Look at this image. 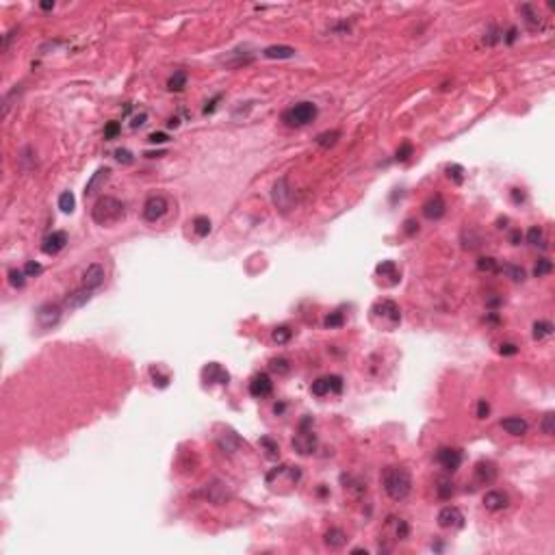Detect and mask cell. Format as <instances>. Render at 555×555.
I'll list each match as a JSON object with an SVG mask.
<instances>
[{"label": "cell", "instance_id": "1", "mask_svg": "<svg viewBox=\"0 0 555 555\" xmlns=\"http://www.w3.org/2000/svg\"><path fill=\"white\" fill-rule=\"evenodd\" d=\"M382 486L393 501H404L412 493V477L404 467H386L382 471Z\"/></svg>", "mask_w": 555, "mask_h": 555}, {"label": "cell", "instance_id": "2", "mask_svg": "<svg viewBox=\"0 0 555 555\" xmlns=\"http://www.w3.org/2000/svg\"><path fill=\"white\" fill-rule=\"evenodd\" d=\"M126 215L124 202L113 195H102L96 199V204L92 208V219L98 226H113L117 221H122Z\"/></svg>", "mask_w": 555, "mask_h": 555}, {"label": "cell", "instance_id": "3", "mask_svg": "<svg viewBox=\"0 0 555 555\" xmlns=\"http://www.w3.org/2000/svg\"><path fill=\"white\" fill-rule=\"evenodd\" d=\"M371 321L375 323L380 330L390 332L402 323V310H399V306L393 299H380V302L371 306Z\"/></svg>", "mask_w": 555, "mask_h": 555}, {"label": "cell", "instance_id": "4", "mask_svg": "<svg viewBox=\"0 0 555 555\" xmlns=\"http://www.w3.org/2000/svg\"><path fill=\"white\" fill-rule=\"evenodd\" d=\"M317 445H319V440H317V434L313 432V416H306V418H302L299 432L293 438V449L299 456H310V453H315Z\"/></svg>", "mask_w": 555, "mask_h": 555}, {"label": "cell", "instance_id": "5", "mask_svg": "<svg viewBox=\"0 0 555 555\" xmlns=\"http://www.w3.org/2000/svg\"><path fill=\"white\" fill-rule=\"evenodd\" d=\"M315 117H317V106L313 102H299L282 113V122L291 126V128H302V126L310 124Z\"/></svg>", "mask_w": 555, "mask_h": 555}, {"label": "cell", "instance_id": "6", "mask_svg": "<svg viewBox=\"0 0 555 555\" xmlns=\"http://www.w3.org/2000/svg\"><path fill=\"white\" fill-rule=\"evenodd\" d=\"M271 199H274V206L278 208V211H282V213L291 211L293 199H295V193H293V187H291L286 176L278 178L276 183H274V189H271Z\"/></svg>", "mask_w": 555, "mask_h": 555}, {"label": "cell", "instance_id": "7", "mask_svg": "<svg viewBox=\"0 0 555 555\" xmlns=\"http://www.w3.org/2000/svg\"><path fill=\"white\" fill-rule=\"evenodd\" d=\"M265 479L269 486H278V484L297 486V481L302 479V471H299V467H286V464H282V467L271 469Z\"/></svg>", "mask_w": 555, "mask_h": 555}, {"label": "cell", "instance_id": "8", "mask_svg": "<svg viewBox=\"0 0 555 555\" xmlns=\"http://www.w3.org/2000/svg\"><path fill=\"white\" fill-rule=\"evenodd\" d=\"M167 211H169V202H167L165 195H150L148 199H145L141 213H143L145 221L157 224L159 219H163V217L167 215Z\"/></svg>", "mask_w": 555, "mask_h": 555}, {"label": "cell", "instance_id": "9", "mask_svg": "<svg viewBox=\"0 0 555 555\" xmlns=\"http://www.w3.org/2000/svg\"><path fill=\"white\" fill-rule=\"evenodd\" d=\"M65 308L59 306V304H54V302H46V304H41L37 308V323L41 330H50V327H54L59 321H61V315Z\"/></svg>", "mask_w": 555, "mask_h": 555}, {"label": "cell", "instance_id": "10", "mask_svg": "<svg viewBox=\"0 0 555 555\" xmlns=\"http://www.w3.org/2000/svg\"><path fill=\"white\" fill-rule=\"evenodd\" d=\"M199 495H202L208 503L221 505V503H226L230 499V490H228V486H226L224 481L213 479V481H208V484L202 488V493H199Z\"/></svg>", "mask_w": 555, "mask_h": 555}, {"label": "cell", "instance_id": "11", "mask_svg": "<svg viewBox=\"0 0 555 555\" xmlns=\"http://www.w3.org/2000/svg\"><path fill=\"white\" fill-rule=\"evenodd\" d=\"M436 462L440 464L442 471L447 473H456L462 464V451L460 449H453V447H440L436 451Z\"/></svg>", "mask_w": 555, "mask_h": 555}, {"label": "cell", "instance_id": "12", "mask_svg": "<svg viewBox=\"0 0 555 555\" xmlns=\"http://www.w3.org/2000/svg\"><path fill=\"white\" fill-rule=\"evenodd\" d=\"M436 521H438V527H442V529H462L464 527V514L456 505H447L438 512V518H436Z\"/></svg>", "mask_w": 555, "mask_h": 555}, {"label": "cell", "instance_id": "13", "mask_svg": "<svg viewBox=\"0 0 555 555\" xmlns=\"http://www.w3.org/2000/svg\"><path fill=\"white\" fill-rule=\"evenodd\" d=\"M92 295H94V291L92 288H87V286H80V288H76V291H72V293H68L65 295V299H63V308H65V310H78V308H83L89 299H92Z\"/></svg>", "mask_w": 555, "mask_h": 555}, {"label": "cell", "instance_id": "14", "mask_svg": "<svg viewBox=\"0 0 555 555\" xmlns=\"http://www.w3.org/2000/svg\"><path fill=\"white\" fill-rule=\"evenodd\" d=\"M271 390H274V382H271L267 373H256V375L250 380V395L252 397L265 399L271 395Z\"/></svg>", "mask_w": 555, "mask_h": 555}, {"label": "cell", "instance_id": "15", "mask_svg": "<svg viewBox=\"0 0 555 555\" xmlns=\"http://www.w3.org/2000/svg\"><path fill=\"white\" fill-rule=\"evenodd\" d=\"M202 380L206 382V384H228L230 373L226 371L219 362H208V365L202 369Z\"/></svg>", "mask_w": 555, "mask_h": 555}, {"label": "cell", "instance_id": "16", "mask_svg": "<svg viewBox=\"0 0 555 555\" xmlns=\"http://www.w3.org/2000/svg\"><path fill=\"white\" fill-rule=\"evenodd\" d=\"M65 245H68V234L63 232V230H54L52 234H48L46 239H43L41 252L48 254V256H54V254H59L63 248H65Z\"/></svg>", "mask_w": 555, "mask_h": 555}, {"label": "cell", "instance_id": "17", "mask_svg": "<svg viewBox=\"0 0 555 555\" xmlns=\"http://www.w3.org/2000/svg\"><path fill=\"white\" fill-rule=\"evenodd\" d=\"M481 501H484V507L488 512H501V509H505L509 505V497L503 490H488Z\"/></svg>", "mask_w": 555, "mask_h": 555}, {"label": "cell", "instance_id": "18", "mask_svg": "<svg viewBox=\"0 0 555 555\" xmlns=\"http://www.w3.org/2000/svg\"><path fill=\"white\" fill-rule=\"evenodd\" d=\"M499 475V471H497V464L495 462H490V460H479L475 464V479L479 481V484H493V481L497 479Z\"/></svg>", "mask_w": 555, "mask_h": 555}, {"label": "cell", "instance_id": "19", "mask_svg": "<svg viewBox=\"0 0 555 555\" xmlns=\"http://www.w3.org/2000/svg\"><path fill=\"white\" fill-rule=\"evenodd\" d=\"M108 178H111V167H98L96 174L89 178V183L85 185V197H92L94 193H98V191L106 185Z\"/></svg>", "mask_w": 555, "mask_h": 555}, {"label": "cell", "instance_id": "20", "mask_svg": "<svg viewBox=\"0 0 555 555\" xmlns=\"http://www.w3.org/2000/svg\"><path fill=\"white\" fill-rule=\"evenodd\" d=\"M102 282H104V267L100 265V262H92L83 274V286L96 291Z\"/></svg>", "mask_w": 555, "mask_h": 555}, {"label": "cell", "instance_id": "21", "mask_svg": "<svg viewBox=\"0 0 555 555\" xmlns=\"http://www.w3.org/2000/svg\"><path fill=\"white\" fill-rule=\"evenodd\" d=\"M445 211H447V204H445V199L440 195H432L423 204V215H425V219H430V221L440 219V217L445 215Z\"/></svg>", "mask_w": 555, "mask_h": 555}, {"label": "cell", "instance_id": "22", "mask_svg": "<svg viewBox=\"0 0 555 555\" xmlns=\"http://www.w3.org/2000/svg\"><path fill=\"white\" fill-rule=\"evenodd\" d=\"M323 542H325L327 549L339 551V549L345 547V542H347V534H345L343 529H339V527H330V529L323 534Z\"/></svg>", "mask_w": 555, "mask_h": 555}, {"label": "cell", "instance_id": "23", "mask_svg": "<svg viewBox=\"0 0 555 555\" xmlns=\"http://www.w3.org/2000/svg\"><path fill=\"white\" fill-rule=\"evenodd\" d=\"M384 531H393V538L395 540H406L408 534H410V527L404 518H395V516H388L386 518V525H384Z\"/></svg>", "mask_w": 555, "mask_h": 555}, {"label": "cell", "instance_id": "24", "mask_svg": "<svg viewBox=\"0 0 555 555\" xmlns=\"http://www.w3.org/2000/svg\"><path fill=\"white\" fill-rule=\"evenodd\" d=\"M217 445H219L221 451H226V453H234V451H239V447L243 445V440H241L232 430H226L224 434H217Z\"/></svg>", "mask_w": 555, "mask_h": 555}, {"label": "cell", "instance_id": "25", "mask_svg": "<svg viewBox=\"0 0 555 555\" xmlns=\"http://www.w3.org/2000/svg\"><path fill=\"white\" fill-rule=\"evenodd\" d=\"M501 427L512 436H525L529 425H527V421L521 416H505V418H501Z\"/></svg>", "mask_w": 555, "mask_h": 555}, {"label": "cell", "instance_id": "26", "mask_svg": "<svg viewBox=\"0 0 555 555\" xmlns=\"http://www.w3.org/2000/svg\"><path fill=\"white\" fill-rule=\"evenodd\" d=\"M375 274L380 278H388V284H397L399 282V269L393 260H382L375 267Z\"/></svg>", "mask_w": 555, "mask_h": 555}, {"label": "cell", "instance_id": "27", "mask_svg": "<svg viewBox=\"0 0 555 555\" xmlns=\"http://www.w3.org/2000/svg\"><path fill=\"white\" fill-rule=\"evenodd\" d=\"M518 11H521L523 15H525V24L529 26L531 31H538V29H542V17H540V13L536 11V7L534 5H521L518 7Z\"/></svg>", "mask_w": 555, "mask_h": 555}, {"label": "cell", "instance_id": "28", "mask_svg": "<svg viewBox=\"0 0 555 555\" xmlns=\"http://www.w3.org/2000/svg\"><path fill=\"white\" fill-rule=\"evenodd\" d=\"M497 274H503L505 278L514 280V282H523L525 280V269L518 267V265H512V262H503V265H499Z\"/></svg>", "mask_w": 555, "mask_h": 555}, {"label": "cell", "instance_id": "29", "mask_svg": "<svg viewBox=\"0 0 555 555\" xmlns=\"http://www.w3.org/2000/svg\"><path fill=\"white\" fill-rule=\"evenodd\" d=\"M262 54H265L267 59H291V57H295V48H291V46H267L265 50H262Z\"/></svg>", "mask_w": 555, "mask_h": 555}, {"label": "cell", "instance_id": "30", "mask_svg": "<svg viewBox=\"0 0 555 555\" xmlns=\"http://www.w3.org/2000/svg\"><path fill=\"white\" fill-rule=\"evenodd\" d=\"M191 226H193V232H195L197 236H208V234H211V230H213V224H211V219H208L206 215H197V217H193Z\"/></svg>", "mask_w": 555, "mask_h": 555}, {"label": "cell", "instance_id": "31", "mask_svg": "<svg viewBox=\"0 0 555 555\" xmlns=\"http://www.w3.org/2000/svg\"><path fill=\"white\" fill-rule=\"evenodd\" d=\"M187 87V72H174L167 80V89L169 92H183Z\"/></svg>", "mask_w": 555, "mask_h": 555}, {"label": "cell", "instance_id": "32", "mask_svg": "<svg viewBox=\"0 0 555 555\" xmlns=\"http://www.w3.org/2000/svg\"><path fill=\"white\" fill-rule=\"evenodd\" d=\"M551 334H553V323L551 321L540 319V321L534 323V339L536 341H542V339H547V336H551Z\"/></svg>", "mask_w": 555, "mask_h": 555}, {"label": "cell", "instance_id": "33", "mask_svg": "<svg viewBox=\"0 0 555 555\" xmlns=\"http://www.w3.org/2000/svg\"><path fill=\"white\" fill-rule=\"evenodd\" d=\"M527 243L534 245V248H547V241H544V232L538 226H531L529 232H527Z\"/></svg>", "mask_w": 555, "mask_h": 555}, {"label": "cell", "instance_id": "34", "mask_svg": "<svg viewBox=\"0 0 555 555\" xmlns=\"http://www.w3.org/2000/svg\"><path fill=\"white\" fill-rule=\"evenodd\" d=\"M341 139V132L339 130H327V132H321V135H317V145H321V148H332V145Z\"/></svg>", "mask_w": 555, "mask_h": 555}, {"label": "cell", "instance_id": "35", "mask_svg": "<svg viewBox=\"0 0 555 555\" xmlns=\"http://www.w3.org/2000/svg\"><path fill=\"white\" fill-rule=\"evenodd\" d=\"M436 495H438V499H451L456 495V484L449 479H440L438 486H436Z\"/></svg>", "mask_w": 555, "mask_h": 555}, {"label": "cell", "instance_id": "36", "mask_svg": "<svg viewBox=\"0 0 555 555\" xmlns=\"http://www.w3.org/2000/svg\"><path fill=\"white\" fill-rule=\"evenodd\" d=\"M59 208L63 213H72L76 208V197L72 191H63V193L59 195Z\"/></svg>", "mask_w": 555, "mask_h": 555}, {"label": "cell", "instance_id": "37", "mask_svg": "<svg viewBox=\"0 0 555 555\" xmlns=\"http://www.w3.org/2000/svg\"><path fill=\"white\" fill-rule=\"evenodd\" d=\"M310 393H313L315 397H325V395H330V382H327V375L313 382Z\"/></svg>", "mask_w": 555, "mask_h": 555}, {"label": "cell", "instance_id": "38", "mask_svg": "<svg viewBox=\"0 0 555 555\" xmlns=\"http://www.w3.org/2000/svg\"><path fill=\"white\" fill-rule=\"evenodd\" d=\"M477 269L484 271V274H497L499 262L493 256H481V258H477Z\"/></svg>", "mask_w": 555, "mask_h": 555}, {"label": "cell", "instance_id": "39", "mask_svg": "<svg viewBox=\"0 0 555 555\" xmlns=\"http://www.w3.org/2000/svg\"><path fill=\"white\" fill-rule=\"evenodd\" d=\"M291 336H293V330H291L288 325H280V327H276V330L271 332V339H274L278 345H284V343H288V341H291Z\"/></svg>", "mask_w": 555, "mask_h": 555}, {"label": "cell", "instance_id": "40", "mask_svg": "<svg viewBox=\"0 0 555 555\" xmlns=\"http://www.w3.org/2000/svg\"><path fill=\"white\" fill-rule=\"evenodd\" d=\"M269 369L274 373H278V375H286V373L291 371V362L286 358H271Z\"/></svg>", "mask_w": 555, "mask_h": 555}, {"label": "cell", "instance_id": "41", "mask_svg": "<svg viewBox=\"0 0 555 555\" xmlns=\"http://www.w3.org/2000/svg\"><path fill=\"white\" fill-rule=\"evenodd\" d=\"M551 271H553V262L549 258H538V262H536V267H534V276L544 278L547 274H551Z\"/></svg>", "mask_w": 555, "mask_h": 555}, {"label": "cell", "instance_id": "42", "mask_svg": "<svg viewBox=\"0 0 555 555\" xmlns=\"http://www.w3.org/2000/svg\"><path fill=\"white\" fill-rule=\"evenodd\" d=\"M9 282H11V286L22 288V286L26 284V274H24V269H11V271H9Z\"/></svg>", "mask_w": 555, "mask_h": 555}, {"label": "cell", "instance_id": "43", "mask_svg": "<svg viewBox=\"0 0 555 555\" xmlns=\"http://www.w3.org/2000/svg\"><path fill=\"white\" fill-rule=\"evenodd\" d=\"M343 323H345V317H343V313H339V310L330 313V315H327L325 319H323V325L330 327V330H332V327H341Z\"/></svg>", "mask_w": 555, "mask_h": 555}, {"label": "cell", "instance_id": "44", "mask_svg": "<svg viewBox=\"0 0 555 555\" xmlns=\"http://www.w3.org/2000/svg\"><path fill=\"white\" fill-rule=\"evenodd\" d=\"M553 421H555V414L549 410L547 414L542 416V423H540L542 434H547V436H553V434H555V425H553Z\"/></svg>", "mask_w": 555, "mask_h": 555}, {"label": "cell", "instance_id": "45", "mask_svg": "<svg viewBox=\"0 0 555 555\" xmlns=\"http://www.w3.org/2000/svg\"><path fill=\"white\" fill-rule=\"evenodd\" d=\"M150 375H152L154 384H157L159 388H165V386L169 384V375H167V373H161L159 367H152V369H150Z\"/></svg>", "mask_w": 555, "mask_h": 555}, {"label": "cell", "instance_id": "46", "mask_svg": "<svg viewBox=\"0 0 555 555\" xmlns=\"http://www.w3.org/2000/svg\"><path fill=\"white\" fill-rule=\"evenodd\" d=\"M260 447H265L267 458H278V453H280L278 442H274L271 438H267V436H262V438H260Z\"/></svg>", "mask_w": 555, "mask_h": 555}, {"label": "cell", "instance_id": "47", "mask_svg": "<svg viewBox=\"0 0 555 555\" xmlns=\"http://www.w3.org/2000/svg\"><path fill=\"white\" fill-rule=\"evenodd\" d=\"M447 176L453 180V183H462L464 180V167L462 165H456V163H453V165H447Z\"/></svg>", "mask_w": 555, "mask_h": 555}, {"label": "cell", "instance_id": "48", "mask_svg": "<svg viewBox=\"0 0 555 555\" xmlns=\"http://www.w3.org/2000/svg\"><path fill=\"white\" fill-rule=\"evenodd\" d=\"M120 132H122V124L120 122H108L104 126V139H115Z\"/></svg>", "mask_w": 555, "mask_h": 555}, {"label": "cell", "instance_id": "49", "mask_svg": "<svg viewBox=\"0 0 555 555\" xmlns=\"http://www.w3.org/2000/svg\"><path fill=\"white\" fill-rule=\"evenodd\" d=\"M412 152H414V148H412V143H402V148L397 150V154H395V159L399 161V163H404V161H408L412 157Z\"/></svg>", "mask_w": 555, "mask_h": 555}, {"label": "cell", "instance_id": "50", "mask_svg": "<svg viewBox=\"0 0 555 555\" xmlns=\"http://www.w3.org/2000/svg\"><path fill=\"white\" fill-rule=\"evenodd\" d=\"M43 271V267L39 265V262H35V260H29L24 265V274H26V278H35V276H39Z\"/></svg>", "mask_w": 555, "mask_h": 555}, {"label": "cell", "instance_id": "51", "mask_svg": "<svg viewBox=\"0 0 555 555\" xmlns=\"http://www.w3.org/2000/svg\"><path fill=\"white\" fill-rule=\"evenodd\" d=\"M327 382H330V393H334V395L343 393V378L341 375H327Z\"/></svg>", "mask_w": 555, "mask_h": 555}, {"label": "cell", "instance_id": "52", "mask_svg": "<svg viewBox=\"0 0 555 555\" xmlns=\"http://www.w3.org/2000/svg\"><path fill=\"white\" fill-rule=\"evenodd\" d=\"M486 35H488V37H484V41H486V43H490V46H493V43H497L499 39H501V33H499V29H497L495 24L490 26Z\"/></svg>", "mask_w": 555, "mask_h": 555}, {"label": "cell", "instance_id": "53", "mask_svg": "<svg viewBox=\"0 0 555 555\" xmlns=\"http://www.w3.org/2000/svg\"><path fill=\"white\" fill-rule=\"evenodd\" d=\"M499 353L501 356H514V353H518V347L514 343H501L499 345Z\"/></svg>", "mask_w": 555, "mask_h": 555}, {"label": "cell", "instance_id": "54", "mask_svg": "<svg viewBox=\"0 0 555 555\" xmlns=\"http://www.w3.org/2000/svg\"><path fill=\"white\" fill-rule=\"evenodd\" d=\"M115 159L120 161V163H124V165H130V163L135 161V159H132V154H130L128 150H122V148L115 152Z\"/></svg>", "mask_w": 555, "mask_h": 555}, {"label": "cell", "instance_id": "55", "mask_svg": "<svg viewBox=\"0 0 555 555\" xmlns=\"http://www.w3.org/2000/svg\"><path fill=\"white\" fill-rule=\"evenodd\" d=\"M488 414H490L488 402H486V399H479V402H477V418H488Z\"/></svg>", "mask_w": 555, "mask_h": 555}, {"label": "cell", "instance_id": "56", "mask_svg": "<svg viewBox=\"0 0 555 555\" xmlns=\"http://www.w3.org/2000/svg\"><path fill=\"white\" fill-rule=\"evenodd\" d=\"M148 141L150 143H165V141H169V137L165 132H152L150 137H148Z\"/></svg>", "mask_w": 555, "mask_h": 555}, {"label": "cell", "instance_id": "57", "mask_svg": "<svg viewBox=\"0 0 555 555\" xmlns=\"http://www.w3.org/2000/svg\"><path fill=\"white\" fill-rule=\"evenodd\" d=\"M404 232H406V234H414V232H418V224H416L414 219H408V221L404 224Z\"/></svg>", "mask_w": 555, "mask_h": 555}, {"label": "cell", "instance_id": "58", "mask_svg": "<svg viewBox=\"0 0 555 555\" xmlns=\"http://www.w3.org/2000/svg\"><path fill=\"white\" fill-rule=\"evenodd\" d=\"M516 37H518V31H516V26H509V29H507V33H505V41H507V43H514V41H516Z\"/></svg>", "mask_w": 555, "mask_h": 555}, {"label": "cell", "instance_id": "59", "mask_svg": "<svg viewBox=\"0 0 555 555\" xmlns=\"http://www.w3.org/2000/svg\"><path fill=\"white\" fill-rule=\"evenodd\" d=\"M521 241H523V234H521V230H514L512 234H509V243H512V245H518Z\"/></svg>", "mask_w": 555, "mask_h": 555}, {"label": "cell", "instance_id": "60", "mask_svg": "<svg viewBox=\"0 0 555 555\" xmlns=\"http://www.w3.org/2000/svg\"><path fill=\"white\" fill-rule=\"evenodd\" d=\"M145 124V113H139V115H135V120H132V128H139V126Z\"/></svg>", "mask_w": 555, "mask_h": 555}, {"label": "cell", "instance_id": "61", "mask_svg": "<svg viewBox=\"0 0 555 555\" xmlns=\"http://www.w3.org/2000/svg\"><path fill=\"white\" fill-rule=\"evenodd\" d=\"M512 197H514V202H523L525 199V193L521 189H512Z\"/></svg>", "mask_w": 555, "mask_h": 555}, {"label": "cell", "instance_id": "62", "mask_svg": "<svg viewBox=\"0 0 555 555\" xmlns=\"http://www.w3.org/2000/svg\"><path fill=\"white\" fill-rule=\"evenodd\" d=\"M39 7L43 9V11H50V9H54V3H52V0H46V3H41Z\"/></svg>", "mask_w": 555, "mask_h": 555}, {"label": "cell", "instance_id": "63", "mask_svg": "<svg viewBox=\"0 0 555 555\" xmlns=\"http://www.w3.org/2000/svg\"><path fill=\"white\" fill-rule=\"evenodd\" d=\"M169 126H174V128H176V126H178V117H171V120H169Z\"/></svg>", "mask_w": 555, "mask_h": 555}]
</instances>
